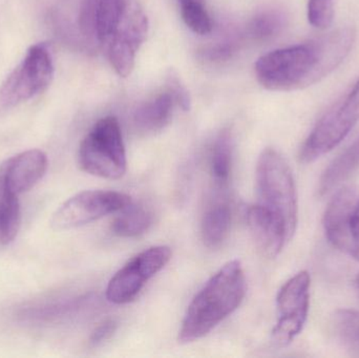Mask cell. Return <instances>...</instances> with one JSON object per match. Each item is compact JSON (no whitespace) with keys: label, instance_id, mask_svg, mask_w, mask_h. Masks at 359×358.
Returning a JSON list of instances; mask_svg holds the SVG:
<instances>
[{"label":"cell","instance_id":"obj_9","mask_svg":"<svg viewBox=\"0 0 359 358\" xmlns=\"http://www.w3.org/2000/svg\"><path fill=\"white\" fill-rule=\"evenodd\" d=\"M310 285L309 273L301 271L280 287L276 296L278 322L271 334L276 346H288L303 331L309 313Z\"/></svg>","mask_w":359,"mask_h":358},{"label":"cell","instance_id":"obj_23","mask_svg":"<svg viewBox=\"0 0 359 358\" xmlns=\"http://www.w3.org/2000/svg\"><path fill=\"white\" fill-rule=\"evenodd\" d=\"M334 0H309L308 20L316 29H325L334 19Z\"/></svg>","mask_w":359,"mask_h":358},{"label":"cell","instance_id":"obj_14","mask_svg":"<svg viewBox=\"0 0 359 358\" xmlns=\"http://www.w3.org/2000/svg\"><path fill=\"white\" fill-rule=\"evenodd\" d=\"M176 104L172 95L166 90L141 105L134 113L137 130L144 134L161 132L170 122Z\"/></svg>","mask_w":359,"mask_h":358},{"label":"cell","instance_id":"obj_22","mask_svg":"<svg viewBox=\"0 0 359 358\" xmlns=\"http://www.w3.org/2000/svg\"><path fill=\"white\" fill-rule=\"evenodd\" d=\"M181 15L185 25L198 35H207L212 31V21L205 4H181Z\"/></svg>","mask_w":359,"mask_h":358},{"label":"cell","instance_id":"obj_18","mask_svg":"<svg viewBox=\"0 0 359 358\" xmlns=\"http://www.w3.org/2000/svg\"><path fill=\"white\" fill-rule=\"evenodd\" d=\"M18 195L6 191L0 182V246L14 241L20 228L21 212Z\"/></svg>","mask_w":359,"mask_h":358},{"label":"cell","instance_id":"obj_2","mask_svg":"<svg viewBox=\"0 0 359 358\" xmlns=\"http://www.w3.org/2000/svg\"><path fill=\"white\" fill-rule=\"evenodd\" d=\"M246 290V277L240 261L224 265L188 306L179 331V342L189 344L210 333L241 306Z\"/></svg>","mask_w":359,"mask_h":358},{"label":"cell","instance_id":"obj_6","mask_svg":"<svg viewBox=\"0 0 359 358\" xmlns=\"http://www.w3.org/2000/svg\"><path fill=\"white\" fill-rule=\"evenodd\" d=\"M359 120V77L314 126L299 151V161L312 163L341 144Z\"/></svg>","mask_w":359,"mask_h":358},{"label":"cell","instance_id":"obj_25","mask_svg":"<svg viewBox=\"0 0 359 358\" xmlns=\"http://www.w3.org/2000/svg\"><path fill=\"white\" fill-rule=\"evenodd\" d=\"M117 330V323L114 319H107L96 328L90 336V343L95 346L102 344L105 340H109Z\"/></svg>","mask_w":359,"mask_h":358},{"label":"cell","instance_id":"obj_15","mask_svg":"<svg viewBox=\"0 0 359 358\" xmlns=\"http://www.w3.org/2000/svg\"><path fill=\"white\" fill-rule=\"evenodd\" d=\"M231 216V208L225 200H217L207 207L201 224V235L206 247H219L227 239Z\"/></svg>","mask_w":359,"mask_h":358},{"label":"cell","instance_id":"obj_7","mask_svg":"<svg viewBox=\"0 0 359 358\" xmlns=\"http://www.w3.org/2000/svg\"><path fill=\"white\" fill-rule=\"evenodd\" d=\"M325 233L331 245L359 262V186L335 193L324 214Z\"/></svg>","mask_w":359,"mask_h":358},{"label":"cell","instance_id":"obj_11","mask_svg":"<svg viewBox=\"0 0 359 358\" xmlns=\"http://www.w3.org/2000/svg\"><path fill=\"white\" fill-rule=\"evenodd\" d=\"M149 19L140 4L135 0L128 14L105 44L111 67L120 77L132 74L137 53L147 39Z\"/></svg>","mask_w":359,"mask_h":358},{"label":"cell","instance_id":"obj_24","mask_svg":"<svg viewBox=\"0 0 359 358\" xmlns=\"http://www.w3.org/2000/svg\"><path fill=\"white\" fill-rule=\"evenodd\" d=\"M166 85H168V92L172 95L176 104H178L183 111H189L190 105H191L189 92L185 85L182 83L181 78H179L176 71H170L168 80H166Z\"/></svg>","mask_w":359,"mask_h":358},{"label":"cell","instance_id":"obj_8","mask_svg":"<svg viewBox=\"0 0 359 358\" xmlns=\"http://www.w3.org/2000/svg\"><path fill=\"white\" fill-rule=\"evenodd\" d=\"M132 203L130 195L119 191H86L69 198L50 219L55 230H69L115 214Z\"/></svg>","mask_w":359,"mask_h":358},{"label":"cell","instance_id":"obj_12","mask_svg":"<svg viewBox=\"0 0 359 358\" xmlns=\"http://www.w3.org/2000/svg\"><path fill=\"white\" fill-rule=\"evenodd\" d=\"M48 170V157L39 149H29L0 166V182L6 191L20 195L33 188Z\"/></svg>","mask_w":359,"mask_h":358},{"label":"cell","instance_id":"obj_19","mask_svg":"<svg viewBox=\"0 0 359 358\" xmlns=\"http://www.w3.org/2000/svg\"><path fill=\"white\" fill-rule=\"evenodd\" d=\"M333 333L339 344L359 357V311L339 309L332 317Z\"/></svg>","mask_w":359,"mask_h":358},{"label":"cell","instance_id":"obj_21","mask_svg":"<svg viewBox=\"0 0 359 358\" xmlns=\"http://www.w3.org/2000/svg\"><path fill=\"white\" fill-rule=\"evenodd\" d=\"M286 17L280 11L270 10L255 16L249 25V34L255 40L271 39L284 29Z\"/></svg>","mask_w":359,"mask_h":358},{"label":"cell","instance_id":"obj_3","mask_svg":"<svg viewBox=\"0 0 359 358\" xmlns=\"http://www.w3.org/2000/svg\"><path fill=\"white\" fill-rule=\"evenodd\" d=\"M255 176L259 204L282 220L292 239L299 221V203L290 166L276 149H266L257 160Z\"/></svg>","mask_w":359,"mask_h":358},{"label":"cell","instance_id":"obj_4","mask_svg":"<svg viewBox=\"0 0 359 358\" xmlns=\"http://www.w3.org/2000/svg\"><path fill=\"white\" fill-rule=\"evenodd\" d=\"M82 170L99 178L118 180L128 168L126 146L117 118H102L84 137L78 151Z\"/></svg>","mask_w":359,"mask_h":358},{"label":"cell","instance_id":"obj_13","mask_svg":"<svg viewBox=\"0 0 359 358\" xmlns=\"http://www.w3.org/2000/svg\"><path fill=\"white\" fill-rule=\"evenodd\" d=\"M246 218L251 235L262 254L267 258H276L291 240L282 220L259 203L248 208Z\"/></svg>","mask_w":359,"mask_h":358},{"label":"cell","instance_id":"obj_5","mask_svg":"<svg viewBox=\"0 0 359 358\" xmlns=\"http://www.w3.org/2000/svg\"><path fill=\"white\" fill-rule=\"evenodd\" d=\"M54 74L50 46L43 42L32 46L0 86V115L44 92Z\"/></svg>","mask_w":359,"mask_h":358},{"label":"cell","instance_id":"obj_26","mask_svg":"<svg viewBox=\"0 0 359 358\" xmlns=\"http://www.w3.org/2000/svg\"><path fill=\"white\" fill-rule=\"evenodd\" d=\"M180 4H205V0H179Z\"/></svg>","mask_w":359,"mask_h":358},{"label":"cell","instance_id":"obj_17","mask_svg":"<svg viewBox=\"0 0 359 358\" xmlns=\"http://www.w3.org/2000/svg\"><path fill=\"white\" fill-rule=\"evenodd\" d=\"M118 212L111 226L114 235L118 237H139L153 224V214L144 206L130 203Z\"/></svg>","mask_w":359,"mask_h":358},{"label":"cell","instance_id":"obj_20","mask_svg":"<svg viewBox=\"0 0 359 358\" xmlns=\"http://www.w3.org/2000/svg\"><path fill=\"white\" fill-rule=\"evenodd\" d=\"M232 137L228 130H222L213 143L211 153V174L215 184L225 187L229 181L232 164Z\"/></svg>","mask_w":359,"mask_h":358},{"label":"cell","instance_id":"obj_1","mask_svg":"<svg viewBox=\"0 0 359 358\" xmlns=\"http://www.w3.org/2000/svg\"><path fill=\"white\" fill-rule=\"evenodd\" d=\"M354 37L351 29H339L304 43L272 50L255 63L257 81L263 88L278 92L312 85L345 60Z\"/></svg>","mask_w":359,"mask_h":358},{"label":"cell","instance_id":"obj_16","mask_svg":"<svg viewBox=\"0 0 359 358\" xmlns=\"http://www.w3.org/2000/svg\"><path fill=\"white\" fill-rule=\"evenodd\" d=\"M358 170L359 137L339 157L335 158L323 172L318 184V193L324 195L330 193L334 187L349 179Z\"/></svg>","mask_w":359,"mask_h":358},{"label":"cell","instance_id":"obj_10","mask_svg":"<svg viewBox=\"0 0 359 358\" xmlns=\"http://www.w3.org/2000/svg\"><path fill=\"white\" fill-rule=\"evenodd\" d=\"M172 254V249L163 245L154 246L137 254L109 282L107 301L116 305L134 301L145 284L170 263Z\"/></svg>","mask_w":359,"mask_h":358},{"label":"cell","instance_id":"obj_27","mask_svg":"<svg viewBox=\"0 0 359 358\" xmlns=\"http://www.w3.org/2000/svg\"><path fill=\"white\" fill-rule=\"evenodd\" d=\"M356 285H358V288L359 290V275H358V280H356Z\"/></svg>","mask_w":359,"mask_h":358}]
</instances>
